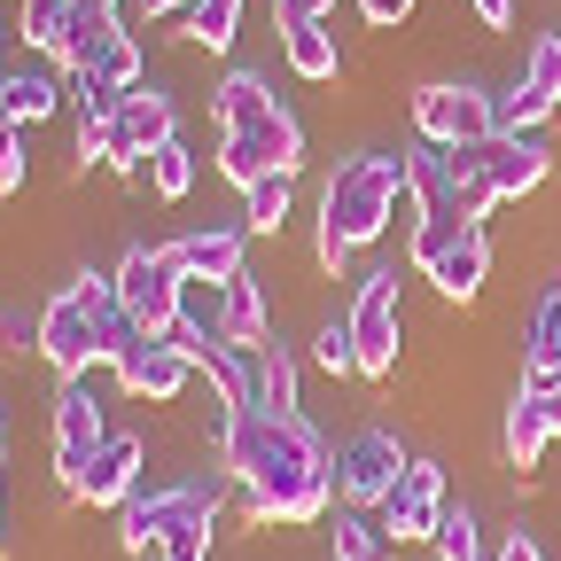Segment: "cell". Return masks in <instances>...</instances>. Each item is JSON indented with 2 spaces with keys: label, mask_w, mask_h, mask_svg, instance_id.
<instances>
[{
  "label": "cell",
  "mask_w": 561,
  "mask_h": 561,
  "mask_svg": "<svg viewBox=\"0 0 561 561\" xmlns=\"http://www.w3.org/2000/svg\"><path fill=\"white\" fill-rule=\"evenodd\" d=\"M219 453H227V476L250 491V507H257L265 523H320V515H328L335 453L320 445V430H312L305 413L234 405Z\"/></svg>",
  "instance_id": "6da1fadb"
},
{
  "label": "cell",
  "mask_w": 561,
  "mask_h": 561,
  "mask_svg": "<svg viewBox=\"0 0 561 561\" xmlns=\"http://www.w3.org/2000/svg\"><path fill=\"white\" fill-rule=\"evenodd\" d=\"M398 195H405V157H343L335 180L320 187V265L335 273L351 250H367L390 219H398Z\"/></svg>",
  "instance_id": "7a4b0ae2"
},
{
  "label": "cell",
  "mask_w": 561,
  "mask_h": 561,
  "mask_svg": "<svg viewBox=\"0 0 561 561\" xmlns=\"http://www.w3.org/2000/svg\"><path fill=\"white\" fill-rule=\"evenodd\" d=\"M117 297H125V312L149 328V335H172L180 328V312H187V273L172 265V250H125L117 257Z\"/></svg>",
  "instance_id": "3957f363"
},
{
  "label": "cell",
  "mask_w": 561,
  "mask_h": 561,
  "mask_svg": "<svg viewBox=\"0 0 561 561\" xmlns=\"http://www.w3.org/2000/svg\"><path fill=\"white\" fill-rule=\"evenodd\" d=\"M32 351H39L62 382H79L87 367H110V359H102V312H94L79 289H62V297L32 320Z\"/></svg>",
  "instance_id": "277c9868"
},
{
  "label": "cell",
  "mask_w": 561,
  "mask_h": 561,
  "mask_svg": "<svg viewBox=\"0 0 561 561\" xmlns=\"http://www.w3.org/2000/svg\"><path fill=\"white\" fill-rule=\"evenodd\" d=\"M413 133L430 149H476V140L500 133V102L476 87H421L413 94Z\"/></svg>",
  "instance_id": "5b68a950"
},
{
  "label": "cell",
  "mask_w": 561,
  "mask_h": 561,
  "mask_svg": "<svg viewBox=\"0 0 561 561\" xmlns=\"http://www.w3.org/2000/svg\"><path fill=\"white\" fill-rule=\"evenodd\" d=\"M351 343H359V375L382 382L398 367V335H405V305H398V273H367L359 297H351Z\"/></svg>",
  "instance_id": "8992f818"
},
{
  "label": "cell",
  "mask_w": 561,
  "mask_h": 561,
  "mask_svg": "<svg viewBox=\"0 0 561 561\" xmlns=\"http://www.w3.org/2000/svg\"><path fill=\"white\" fill-rule=\"evenodd\" d=\"M297 164H305V125L289 110H273V117H257V125H242V133L219 140V172L234 187H250L265 172H297Z\"/></svg>",
  "instance_id": "52a82bcc"
},
{
  "label": "cell",
  "mask_w": 561,
  "mask_h": 561,
  "mask_svg": "<svg viewBox=\"0 0 561 561\" xmlns=\"http://www.w3.org/2000/svg\"><path fill=\"white\" fill-rule=\"evenodd\" d=\"M62 62L87 70V79H102V87H140V47H133V32L117 24V9H79Z\"/></svg>",
  "instance_id": "ba28073f"
},
{
  "label": "cell",
  "mask_w": 561,
  "mask_h": 561,
  "mask_svg": "<svg viewBox=\"0 0 561 561\" xmlns=\"http://www.w3.org/2000/svg\"><path fill=\"white\" fill-rule=\"evenodd\" d=\"M405 468H413V460H405V445H398L390 430H359V437L335 445V483H343L351 507H382Z\"/></svg>",
  "instance_id": "9c48e42d"
},
{
  "label": "cell",
  "mask_w": 561,
  "mask_h": 561,
  "mask_svg": "<svg viewBox=\"0 0 561 561\" xmlns=\"http://www.w3.org/2000/svg\"><path fill=\"white\" fill-rule=\"evenodd\" d=\"M219 507V491L210 483H172V491H133V500L117 507V538L133 546V553H157L187 515H210Z\"/></svg>",
  "instance_id": "30bf717a"
},
{
  "label": "cell",
  "mask_w": 561,
  "mask_h": 561,
  "mask_svg": "<svg viewBox=\"0 0 561 561\" xmlns=\"http://www.w3.org/2000/svg\"><path fill=\"white\" fill-rule=\"evenodd\" d=\"M102 445H110V430H102V405H94L87 375L62 382V390H55V468H62L70 491H79V476H87V460H94Z\"/></svg>",
  "instance_id": "8fae6325"
},
{
  "label": "cell",
  "mask_w": 561,
  "mask_h": 561,
  "mask_svg": "<svg viewBox=\"0 0 561 561\" xmlns=\"http://www.w3.org/2000/svg\"><path fill=\"white\" fill-rule=\"evenodd\" d=\"M110 367H117V382H125L133 398H149V405H172V398H180V382L195 375V367H187V351H180L172 335H149V328H140Z\"/></svg>",
  "instance_id": "7c38bea8"
},
{
  "label": "cell",
  "mask_w": 561,
  "mask_h": 561,
  "mask_svg": "<svg viewBox=\"0 0 561 561\" xmlns=\"http://www.w3.org/2000/svg\"><path fill=\"white\" fill-rule=\"evenodd\" d=\"M437 523H445V468L413 460L382 500V530H390V546H405V538H437Z\"/></svg>",
  "instance_id": "4fadbf2b"
},
{
  "label": "cell",
  "mask_w": 561,
  "mask_h": 561,
  "mask_svg": "<svg viewBox=\"0 0 561 561\" xmlns=\"http://www.w3.org/2000/svg\"><path fill=\"white\" fill-rule=\"evenodd\" d=\"M164 140H172V94H157V87H133L125 102H117V172H149V157L164 149Z\"/></svg>",
  "instance_id": "5bb4252c"
},
{
  "label": "cell",
  "mask_w": 561,
  "mask_h": 561,
  "mask_svg": "<svg viewBox=\"0 0 561 561\" xmlns=\"http://www.w3.org/2000/svg\"><path fill=\"white\" fill-rule=\"evenodd\" d=\"M476 157H483V180H491V195H530L538 180H546V140L538 133H491V140H476Z\"/></svg>",
  "instance_id": "9a60e30c"
},
{
  "label": "cell",
  "mask_w": 561,
  "mask_h": 561,
  "mask_svg": "<svg viewBox=\"0 0 561 561\" xmlns=\"http://www.w3.org/2000/svg\"><path fill=\"white\" fill-rule=\"evenodd\" d=\"M172 265L187 273V280H234L242 273V227H195V234H180L172 242Z\"/></svg>",
  "instance_id": "2e32d148"
},
{
  "label": "cell",
  "mask_w": 561,
  "mask_h": 561,
  "mask_svg": "<svg viewBox=\"0 0 561 561\" xmlns=\"http://www.w3.org/2000/svg\"><path fill=\"white\" fill-rule=\"evenodd\" d=\"M133 483H140V437H110V445L87 460V476H79V500H87V507H125Z\"/></svg>",
  "instance_id": "e0dca14e"
},
{
  "label": "cell",
  "mask_w": 561,
  "mask_h": 561,
  "mask_svg": "<svg viewBox=\"0 0 561 561\" xmlns=\"http://www.w3.org/2000/svg\"><path fill=\"white\" fill-rule=\"evenodd\" d=\"M219 343H234V351H257V343H273V335H265V289H257L250 273L219 280Z\"/></svg>",
  "instance_id": "ac0fdd59"
},
{
  "label": "cell",
  "mask_w": 561,
  "mask_h": 561,
  "mask_svg": "<svg viewBox=\"0 0 561 561\" xmlns=\"http://www.w3.org/2000/svg\"><path fill=\"white\" fill-rule=\"evenodd\" d=\"M250 405L257 413H297V351L289 343H257L250 351Z\"/></svg>",
  "instance_id": "d6986e66"
},
{
  "label": "cell",
  "mask_w": 561,
  "mask_h": 561,
  "mask_svg": "<svg viewBox=\"0 0 561 561\" xmlns=\"http://www.w3.org/2000/svg\"><path fill=\"white\" fill-rule=\"evenodd\" d=\"M483 273H491V242H483V227H468V234H460V242H453V250L430 265V280H437V289H445L453 305L483 289Z\"/></svg>",
  "instance_id": "ffe728a7"
},
{
  "label": "cell",
  "mask_w": 561,
  "mask_h": 561,
  "mask_svg": "<svg viewBox=\"0 0 561 561\" xmlns=\"http://www.w3.org/2000/svg\"><path fill=\"white\" fill-rule=\"evenodd\" d=\"M210 110H219V125H227V133H242V125L273 117L280 102L265 94V79H257V70H234V79H219V94H210Z\"/></svg>",
  "instance_id": "44dd1931"
},
{
  "label": "cell",
  "mask_w": 561,
  "mask_h": 561,
  "mask_svg": "<svg viewBox=\"0 0 561 561\" xmlns=\"http://www.w3.org/2000/svg\"><path fill=\"white\" fill-rule=\"evenodd\" d=\"M280 55H289V70L297 79H335V24H289L280 32Z\"/></svg>",
  "instance_id": "7402d4cb"
},
{
  "label": "cell",
  "mask_w": 561,
  "mask_h": 561,
  "mask_svg": "<svg viewBox=\"0 0 561 561\" xmlns=\"http://www.w3.org/2000/svg\"><path fill=\"white\" fill-rule=\"evenodd\" d=\"M289 180L297 172H265V180L242 187V227L250 234H280V219H289Z\"/></svg>",
  "instance_id": "603a6c76"
},
{
  "label": "cell",
  "mask_w": 561,
  "mask_h": 561,
  "mask_svg": "<svg viewBox=\"0 0 561 561\" xmlns=\"http://www.w3.org/2000/svg\"><path fill=\"white\" fill-rule=\"evenodd\" d=\"M553 437H546V413H538V398L530 390H515V405H507V468H538V453H546Z\"/></svg>",
  "instance_id": "cb8c5ba5"
},
{
  "label": "cell",
  "mask_w": 561,
  "mask_h": 561,
  "mask_svg": "<svg viewBox=\"0 0 561 561\" xmlns=\"http://www.w3.org/2000/svg\"><path fill=\"white\" fill-rule=\"evenodd\" d=\"M0 110L16 125H39L55 110V79H39V70H0Z\"/></svg>",
  "instance_id": "d4e9b609"
},
{
  "label": "cell",
  "mask_w": 561,
  "mask_h": 561,
  "mask_svg": "<svg viewBox=\"0 0 561 561\" xmlns=\"http://www.w3.org/2000/svg\"><path fill=\"white\" fill-rule=\"evenodd\" d=\"M70 24H79V0H24V39L39 55H62L70 47Z\"/></svg>",
  "instance_id": "484cf974"
},
{
  "label": "cell",
  "mask_w": 561,
  "mask_h": 561,
  "mask_svg": "<svg viewBox=\"0 0 561 561\" xmlns=\"http://www.w3.org/2000/svg\"><path fill=\"white\" fill-rule=\"evenodd\" d=\"M180 24H187L195 47H234V32H242V0H195Z\"/></svg>",
  "instance_id": "4316f807"
},
{
  "label": "cell",
  "mask_w": 561,
  "mask_h": 561,
  "mask_svg": "<svg viewBox=\"0 0 561 561\" xmlns=\"http://www.w3.org/2000/svg\"><path fill=\"white\" fill-rule=\"evenodd\" d=\"M445 157H453V203L468 210V219H483V210L500 203V195H491V180H483V157H476V149H445Z\"/></svg>",
  "instance_id": "83f0119b"
},
{
  "label": "cell",
  "mask_w": 561,
  "mask_h": 561,
  "mask_svg": "<svg viewBox=\"0 0 561 561\" xmlns=\"http://www.w3.org/2000/svg\"><path fill=\"white\" fill-rule=\"evenodd\" d=\"M149 187H157V195H164V203H180V195H187V187H195V157H187V149H180V133H172V140H164V149H157V157H149Z\"/></svg>",
  "instance_id": "f1b7e54d"
},
{
  "label": "cell",
  "mask_w": 561,
  "mask_h": 561,
  "mask_svg": "<svg viewBox=\"0 0 561 561\" xmlns=\"http://www.w3.org/2000/svg\"><path fill=\"white\" fill-rule=\"evenodd\" d=\"M437 561H483V538H476V515L468 507H445V523H437Z\"/></svg>",
  "instance_id": "f546056e"
},
{
  "label": "cell",
  "mask_w": 561,
  "mask_h": 561,
  "mask_svg": "<svg viewBox=\"0 0 561 561\" xmlns=\"http://www.w3.org/2000/svg\"><path fill=\"white\" fill-rule=\"evenodd\" d=\"M390 553V530L359 523V515H335V561H382Z\"/></svg>",
  "instance_id": "4dcf8cb0"
},
{
  "label": "cell",
  "mask_w": 561,
  "mask_h": 561,
  "mask_svg": "<svg viewBox=\"0 0 561 561\" xmlns=\"http://www.w3.org/2000/svg\"><path fill=\"white\" fill-rule=\"evenodd\" d=\"M312 367H328V375H359V343H351V320H328V328L312 335Z\"/></svg>",
  "instance_id": "1f68e13d"
},
{
  "label": "cell",
  "mask_w": 561,
  "mask_h": 561,
  "mask_svg": "<svg viewBox=\"0 0 561 561\" xmlns=\"http://www.w3.org/2000/svg\"><path fill=\"white\" fill-rule=\"evenodd\" d=\"M210 515H219V507H210ZM210 515H187V523L157 546V561H210Z\"/></svg>",
  "instance_id": "d6a6232c"
},
{
  "label": "cell",
  "mask_w": 561,
  "mask_h": 561,
  "mask_svg": "<svg viewBox=\"0 0 561 561\" xmlns=\"http://www.w3.org/2000/svg\"><path fill=\"white\" fill-rule=\"evenodd\" d=\"M24 187V125L0 110V195H16Z\"/></svg>",
  "instance_id": "836d02e7"
},
{
  "label": "cell",
  "mask_w": 561,
  "mask_h": 561,
  "mask_svg": "<svg viewBox=\"0 0 561 561\" xmlns=\"http://www.w3.org/2000/svg\"><path fill=\"white\" fill-rule=\"evenodd\" d=\"M117 157V117H79V164H110Z\"/></svg>",
  "instance_id": "e575fe53"
},
{
  "label": "cell",
  "mask_w": 561,
  "mask_h": 561,
  "mask_svg": "<svg viewBox=\"0 0 561 561\" xmlns=\"http://www.w3.org/2000/svg\"><path fill=\"white\" fill-rule=\"evenodd\" d=\"M328 9H335V0H280V32H289V24H328Z\"/></svg>",
  "instance_id": "d590c367"
},
{
  "label": "cell",
  "mask_w": 561,
  "mask_h": 561,
  "mask_svg": "<svg viewBox=\"0 0 561 561\" xmlns=\"http://www.w3.org/2000/svg\"><path fill=\"white\" fill-rule=\"evenodd\" d=\"M359 16H367V24H405L413 0H359Z\"/></svg>",
  "instance_id": "8d00e7d4"
},
{
  "label": "cell",
  "mask_w": 561,
  "mask_h": 561,
  "mask_svg": "<svg viewBox=\"0 0 561 561\" xmlns=\"http://www.w3.org/2000/svg\"><path fill=\"white\" fill-rule=\"evenodd\" d=\"M468 9L491 24V32H507V16H515V0H468Z\"/></svg>",
  "instance_id": "74e56055"
},
{
  "label": "cell",
  "mask_w": 561,
  "mask_h": 561,
  "mask_svg": "<svg viewBox=\"0 0 561 561\" xmlns=\"http://www.w3.org/2000/svg\"><path fill=\"white\" fill-rule=\"evenodd\" d=\"M538 398V413H546V437H561V390H530Z\"/></svg>",
  "instance_id": "f35d334b"
},
{
  "label": "cell",
  "mask_w": 561,
  "mask_h": 561,
  "mask_svg": "<svg viewBox=\"0 0 561 561\" xmlns=\"http://www.w3.org/2000/svg\"><path fill=\"white\" fill-rule=\"evenodd\" d=\"M500 561H546V553H538V538H523V530H515V538L500 546Z\"/></svg>",
  "instance_id": "ab89813d"
},
{
  "label": "cell",
  "mask_w": 561,
  "mask_h": 561,
  "mask_svg": "<svg viewBox=\"0 0 561 561\" xmlns=\"http://www.w3.org/2000/svg\"><path fill=\"white\" fill-rule=\"evenodd\" d=\"M140 9H149V16H187L195 0H140Z\"/></svg>",
  "instance_id": "60d3db41"
},
{
  "label": "cell",
  "mask_w": 561,
  "mask_h": 561,
  "mask_svg": "<svg viewBox=\"0 0 561 561\" xmlns=\"http://www.w3.org/2000/svg\"><path fill=\"white\" fill-rule=\"evenodd\" d=\"M79 9H117V0H79Z\"/></svg>",
  "instance_id": "b9f144b4"
}]
</instances>
